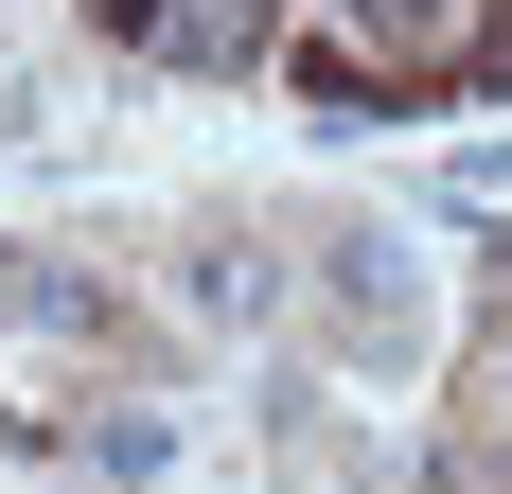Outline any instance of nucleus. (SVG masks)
Wrapping results in <instances>:
<instances>
[{
    "mask_svg": "<svg viewBox=\"0 0 512 494\" xmlns=\"http://www.w3.org/2000/svg\"><path fill=\"white\" fill-rule=\"evenodd\" d=\"M318 318H336V353H371V371H389V353L424 336L407 247H389V230H318Z\"/></svg>",
    "mask_w": 512,
    "mask_h": 494,
    "instance_id": "f257e3e1",
    "label": "nucleus"
},
{
    "mask_svg": "<svg viewBox=\"0 0 512 494\" xmlns=\"http://www.w3.org/2000/svg\"><path fill=\"white\" fill-rule=\"evenodd\" d=\"M283 0H124V53L142 71H265Z\"/></svg>",
    "mask_w": 512,
    "mask_h": 494,
    "instance_id": "f03ea898",
    "label": "nucleus"
},
{
    "mask_svg": "<svg viewBox=\"0 0 512 494\" xmlns=\"http://www.w3.org/2000/svg\"><path fill=\"white\" fill-rule=\"evenodd\" d=\"M477 406H495V442H512V353H495V389H477Z\"/></svg>",
    "mask_w": 512,
    "mask_h": 494,
    "instance_id": "39448f33",
    "label": "nucleus"
},
{
    "mask_svg": "<svg viewBox=\"0 0 512 494\" xmlns=\"http://www.w3.org/2000/svg\"><path fill=\"white\" fill-rule=\"evenodd\" d=\"M177 300H195V318H248V230H195V283Z\"/></svg>",
    "mask_w": 512,
    "mask_h": 494,
    "instance_id": "20e7f679",
    "label": "nucleus"
},
{
    "mask_svg": "<svg viewBox=\"0 0 512 494\" xmlns=\"http://www.w3.org/2000/svg\"><path fill=\"white\" fill-rule=\"evenodd\" d=\"M159 459H177V424H159V406H106V424H89V477H124V494H142Z\"/></svg>",
    "mask_w": 512,
    "mask_h": 494,
    "instance_id": "7ed1b4c3",
    "label": "nucleus"
}]
</instances>
